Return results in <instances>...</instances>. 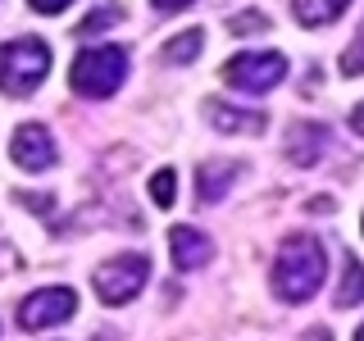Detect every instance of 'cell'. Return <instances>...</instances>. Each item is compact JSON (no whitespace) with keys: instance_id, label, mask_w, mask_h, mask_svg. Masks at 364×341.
<instances>
[{"instance_id":"obj_20","label":"cell","mask_w":364,"mask_h":341,"mask_svg":"<svg viewBox=\"0 0 364 341\" xmlns=\"http://www.w3.org/2000/svg\"><path fill=\"white\" fill-rule=\"evenodd\" d=\"M350 132H355V136H364V100H360L355 109H350Z\"/></svg>"},{"instance_id":"obj_10","label":"cell","mask_w":364,"mask_h":341,"mask_svg":"<svg viewBox=\"0 0 364 341\" xmlns=\"http://www.w3.org/2000/svg\"><path fill=\"white\" fill-rule=\"evenodd\" d=\"M205 123L219 132H246V136H259L264 132V114L259 109H242V105H223V100H210L205 105Z\"/></svg>"},{"instance_id":"obj_23","label":"cell","mask_w":364,"mask_h":341,"mask_svg":"<svg viewBox=\"0 0 364 341\" xmlns=\"http://www.w3.org/2000/svg\"><path fill=\"white\" fill-rule=\"evenodd\" d=\"M355 341H364V323H360V328H355Z\"/></svg>"},{"instance_id":"obj_5","label":"cell","mask_w":364,"mask_h":341,"mask_svg":"<svg viewBox=\"0 0 364 341\" xmlns=\"http://www.w3.org/2000/svg\"><path fill=\"white\" fill-rule=\"evenodd\" d=\"M282 77H287V60L278 50H246L223 64V82L246 96H269L273 87H282Z\"/></svg>"},{"instance_id":"obj_13","label":"cell","mask_w":364,"mask_h":341,"mask_svg":"<svg viewBox=\"0 0 364 341\" xmlns=\"http://www.w3.org/2000/svg\"><path fill=\"white\" fill-rule=\"evenodd\" d=\"M364 301V264L360 259H346V273H341V287H337V305L350 310V305Z\"/></svg>"},{"instance_id":"obj_17","label":"cell","mask_w":364,"mask_h":341,"mask_svg":"<svg viewBox=\"0 0 364 341\" xmlns=\"http://www.w3.org/2000/svg\"><path fill=\"white\" fill-rule=\"evenodd\" d=\"M228 32H232V37H246V32H269V14L246 9V14H237L232 23H228Z\"/></svg>"},{"instance_id":"obj_18","label":"cell","mask_w":364,"mask_h":341,"mask_svg":"<svg viewBox=\"0 0 364 341\" xmlns=\"http://www.w3.org/2000/svg\"><path fill=\"white\" fill-rule=\"evenodd\" d=\"M360 73H364V32L346 45V55H341V77H360Z\"/></svg>"},{"instance_id":"obj_7","label":"cell","mask_w":364,"mask_h":341,"mask_svg":"<svg viewBox=\"0 0 364 341\" xmlns=\"http://www.w3.org/2000/svg\"><path fill=\"white\" fill-rule=\"evenodd\" d=\"M9 155H14V164L28 168V173H46V168H55V159H60L55 136H50L46 123H23L14 132V141H9Z\"/></svg>"},{"instance_id":"obj_19","label":"cell","mask_w":364,"mask_h":341,"mask_svg":"<svg viewBox=\"0 0 364 341\" xmlns=\"http://www.w3.org/2000/svg\"><path fill=\"white\" fill-rule=\"evenodd\" d=\"M32 9H37V14H64L68 9V0H28Z\"/></svg>"},{"instance_id":"obj_14","label":"cell","mask_w":364,"mask_h":341,"mask_svg":"<svg viewBox=\"0 0 364 341\" xmlns=\"http://www.w3.org/2000/svg\"><path fill=\"white\" fill-rule=\"evenodd\" d=\"M200 45H205V32L191 28V32H182V37H173V41L164 45V60L168 64H191L200 55Z\"/></svg>"},{"instance_id":"obj_6","label":"cell","mask_w":364,"mask_h":341,"mask_svg":"<svg viewBox=\"0 0 364 341\" xmlns=\"http://www.w3.org/2000/svg\"><path fill=\"white\" fill-rule=\"evenodd\" d=\"M77 310V291L73 287H41L18 305V328L23 332H37V328H55L64 318H73Z\"/></svg>"},{"instance_id":"obj_4","label":"cell","mask_w":364,"mask_h":341,"mask_svg":"<svg viewBox=\"0 0 364 341\" xmlns=\"http://www.w3.org/2000/svg\"><path fill=\"white\" fill-rule=\"evenodd\" d=\"M146 278H151V259L128 250V255H114L91 273V287H96L100 305H132L136 296H141Z\"/></svg>"},{"instance_id":"obj_8","label":"cell","mask_w":364,"mask_h":341,"mask_svg":"<svg viewBox=\"0 0 364 341\" xmlns=\"http://www.w3.org/2000/svg\"><path fill=\"white\" fill-rule=\"evenodd\" d=\"M328 146H333L328 123H291V128H287V159L301 164V168L318 164V159L328 155Z\"/></svg>"},{"instance_id":"obj_9","label":"cell","mask_w":364,"mask_h":341,"mask_svg":"<svg viewBox=\"0 0 364 341\" xmlns=\"http://www.w3.org/2000/svg\"><path fill=\"white\" fill-rule=\"evenodd\" d=\"M168 250H173V269L178 273H196L214 259V242L205 232H196V227L178 223L173 232H168Z\"/></svg>"},{"instance_id":"obj_16","label":"cell","mask_w":364,"mask_h":341,"mask_svg":"<svg viewBox=\"0 0 364 341\" xmlns=\"http://www.w3.org/2000/svg\"><path fill=\"white\" fill-rule=\"evenodd\" d=\"M123 18V9L119 5H105V9H96V14H87L82 23H77V37H96L100 28H109V23H119Z\"/></svg>"},{"instance_id":"obj_21","label":"cell","mask_w":364,"mask_h":341,"mask_svg":"<svg viewBox=\"0 0 364 341\" xmlns=\"http://www.w3.org/2000/svg\"><path fill=\"white\" fill-rule=\"evenodd\" d=\"M191 0H155V9H164V14H173V9H187Z\"/></svg>"},{"instance_id":"obj_15","label":"cell","mask_w":364,"mask_h":341,"mask_svg":"<svg viewBox=\"0 0 364 341\" xmlns=\"http://www.w3.org/2000/svg\"><path fill=\"white\" fill-rule=\"evenodd\" d=\"M173 196H178V173H173V168H159V173L151 178V200L159 205V210H168Z\"/></svg>"},{"instance_id":"obj_3","label":"cell","mask_w":364,"mask_h":341,"mask_svg":"<svg viewBox=\"0 0 364 341\" xmlns=\"http://www.w3.org/2000/svg\"><path fill=\"white\" fill-rule=\"evenodd\" d=\"M50 73V45L37 37H18L0 45V91L5 96H28Z\"/></svg>"},{"instance_id":"obj_2","label":"cell","mask_w":364,"mask_h":341,"mask_svg":"<svg viewBox=\"0 0 364 341\" xmlns=\"http://www.w3.org/2000/svg\"><path fill=\"white\" fill-rule=\"evenodd\" d=\"M123 77H128V50H123V45H91V50H82L73 60V68H68V87L87 100L114 96V91L123 87Z\"/></svg>"},{"instance_id":"obj_11","label":"cell","mask_w":364,"mask_h":341,"mask_svg":"<svg viewBox=\"0 0 364 341\" xmlns=\"http://www.w3.org/2000/svg\"><path fill=\"white\" fill-rule=\"evenodd\" d=\"M237 173H242L237 159H205V164L196 168V196H200V205L223 200L228 191H232V178Z\"/></svg>"},{"instance_id":"obj_22","label":"cell","mask_w":364,"mask_h":341,"mask_svg":"<svg viewBox=\"0 0 364 341\" xmlns=\"http://www.w3.org/2000/svg\"><path fill=\"white\" fill-rule=\"evenodd\" d=\"M301 341H333V332H328V328H314V332H305Z\"/></svg>"},{"instance_id":"obj_12","label":"cell","mask_w":364,"mask_h":341,"mask_svg":"<svg viewBox=\"0 0 364 341\" xmlns=\"http://www.w3.org/2000/svg\"><path fill=\"white\" fill-rule=\"evenodd\" d=\"M350 0H291V14L305 23V28H323V23H333L346 14Z\"/></svg>"},{"instance_id":"obj_1","label":"cell","mask_w":364,"mask_h":341,"mask_svg":"<svg viewBox=\"0 0 364 341\" xmlns=\"http://www.w3.org/2000/svg\"><path fill=\"white\" fill-rule=\"evenodd\" d=\"M323 278H328V250L318 237L296 232L278 246V259H273V291H278V301L305 305L323 287Z\"/></svg>"}]
</instances>
